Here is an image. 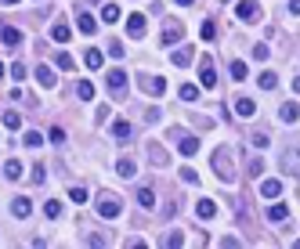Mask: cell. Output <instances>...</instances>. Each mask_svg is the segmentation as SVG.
Segmentation results:
<instances>
[{
    "label": "cell",
    "instance_id": "4316f807",
    "mask_svg": "<svg viewBox=\"0 0 300 249\" xmlns=\"http://www.w3.org/2000/svg\"><path fill=\"white\" fill-rule=\"evenodd\" d=\"M138 206H141V210H152V206H156V191L152 188H141L138 191Z\"/></svg>",
    "mask_w": 300,
    "mask_h": 249
},
{
    "label": "cell",
    "instance_id": "cb8c5ba5",
    "mask_svg": "<svg viewBox=\"0 0 300 249\" xmlns=\"http://www.w3.org/2000/svg\"><path fill=\"white\" fill-rule=\"evenodd\" d=\"M286 217H289V206H282V202H275L271 210H268V220H271V224H282Z\"/></svg>",
    "mask_w": 300,
    "mask_h": 249
},
{
    "label": "cell",
    "instance_id": "4fadbf2b",
    "mask_svg": "<svg viewBox=\"0 0 300 249\" xmlns=\"http://www.w3.org/2000/svg\"><path fill=\"white\" fill-rule=\"evenodd\" d=\"M76 29H80L83 36H94V33H98V18H91L87 11H83V15L76 18Z\"/></svg>",
    "mask_w": 300,
    "mask_h": 249
},
{
    "label": "cell",
    "instance_id": "f5cc1de1",
    "mask_svg": "<svg viewBox=\"0 0 300 249\" xmlns=\"http://www.w3.org/2000/svg\"><path fill=\"white\" fill-rule=\"evenodd\" d=\"M293 91H296V94H300V76H296V79H293Z\"/></svg>",
    "mask_w": 300,
    "mask_h": 249
},
{
    "label": "cell",
    "instance_id": "f546056e",
    "mask_svg": "<svg viewBox=\"0 0 300 249\" xmlns=\"http://www.w3.org/2000/svg\"><path fill=\"white\" fill-rule=\"evenodd\" d=\"M76 94H80L83 101H91V98H94V83H91V79H80V83H76Z\"/></svg>",
    "mask_w": 300,
    "mask_h": 249
},
{
    "label": "cell",
    "instance_id": "52a82bcc",
    "mask_svg": "<svg viewBox=\"0 0 300 249\" xmlns=\"http://www.w3.org/2000/svg\"><path fill=\"white\" fill-rule=\"evenodd\" d=\"M145 29H148V18H145L141 11H134V15H127V33H131L134 40H138V36H145Z\"/></svg>",
    "mask_w": 300,
    "mask_h": 249
},
{
    "label": "cell",
    "instance_id": "11a10c76",
    "mask_svg": "<svg viewBox=\"0 0 300 249\" xmlns=\"http://www.w3.org/2000/svg\"><path fill=\"white\" fill-rule=\"evenodd\" d=\"M293 249H300V238H296V242H293Z\"/></svg>",
    "mask_w": 300,
    "mask_h": 249
},
{
    "label": "cell",
    "instance_id": "ac0fdd59",
    "mask_svg": "<svg viewBox=\"0 0 300 249\" xmlns=\"http://www.w3.org/2000/svg\"><path fill=\"white\" fill-rule=\"evenodd\" d=\"M116 174L119 177H134L138 174V162L134 159H116Z\"/></svg>",
    "mask_w": 300,
    "mask_h": 249
},
{
    "label": "cell",
    "instance_id": "816d5d0a",
    "mask_svg": "<svg viewBox=\"0 0 300 249\" xmlns=\"http://www.w3.org/2000/svg\"><path fill=\"white\" fill-rule=\"evenodd\" d=\"M289 11H293V15H300V0H289Z\"/></svg>",
    "mask_w": 300,
    "mask_h": 249
},
{
    "label": "cell",
    "instance_id": "9c48e42d",
    "mask_svg": "<svg viewBox=\"0 0 300 249\" xmlns=\"http://www.w3.org/2000/svg\"><path fill=\"white\" fill-rule=\"evenodd\" d=\"M109 134H112V137H116L119 145H127V141H131V137H134V130H131V123H127V119H116Z\"/></svg>",
    "mask_w": 300,
    "mask_h": 249
},
{
    "label": "cell",
    "instance_id": "4dcf8cb0",
    "mask_svg": "<svg viewBox=\"0 0 300 249\" xmlns=\"http://www.w3.org/2000/svg\"><path fill=\"white\" fill-rule=\"evenodd\" d=\"M44 213H47L51 220H58V217H62V202H58V199H47V202H44Z\"/></svg>",
    "mask_w": 300,
    "mask_h": 249
},
{
    "label": "cell",
    "instance_id": "2e32d148",
    "mask_svg": "<svg viewBox=\"0 0 300 249\" xmlns=\"http://www.w3.org/2000/svg\"><path fill=\"white\" fill-rule=\"evenodd\" d=\"M36 79H40V87H55V83H58V76H55L51 65H40L36 69Z\"/></svg>",
    "mask_w": 300,
    "mask_h": 249
},
{
    "label": "cell",
    "instance_id": "d590c367",
    "mask_svg": "<svg viewBox=\"0 0 300 249\" xmlns=\"http://www.w3.org/2000/svg\"><path fill=\"white\" fill-rule=\"evenodd\" d=\"M199 98V87H192V83H185L181 87V101H195Z\"/></svg>",
    "mask_w": 300,
    "mask_h": 249
},
{
    "label": "cell",
    "instance_id": "30bf717a",
    "mask_svg": "<svg viewBox=\"0 0 300 249\" xmlns=\"http://www.w3.org/2000/svg\"><path fill=\"white\" fill-rule=\"evenodd\" d=\"M195 217H199V220L217 217V202H213V199H199V202H195Z\"/></svg>",
    "mask_w": 300,
    "mask_h": 249
},
{
    "label": "cell",
    "instance_id": "7402d4cb",
    "mask_svg": "<svg viewBox=\"0 0 300 249\" xmlns=\"http://www.w3.org/2000/svg\"><path fill=\"white\" fill-rule=\"evenodd\" d=\"M178 148H181V155H195V152H199V137H195V134H185Z\"/></svg>",
    "mask_w": 300,
    "mask_h": 249
},
{
    "label": "cell",
    "instance_id": "7dc6e473",
    "mask_svg": "<svg viewBox=\"0 0 300 249\" xmlns=\"http://www.w3.org/2000/svg\"><path fill=\"white\" fill-rule=\"evenodd\" d=\"M11 79H26V65H22V62L11 65Z\"/></svg>",
    "mask_w": 300,
    "mask_h": 249
},
{
    "label": "cell",
    "instance_id": "d6986e66",
    "mask_svg": "<svg viewBox=\"0 0 300 249\" xmlns=\"http://www.w3.org/2000/svg\"><path fill=\"white\" fill-rule=\"evenodd\" d=\"M69 36H72V29H69L65 22H55V25H51V40H55V44H65Z\"/></svg>",
    "mask_w": 300,
    "mask_h": 249
},
{
    "label": "cell",
    "instance_id": "6f0895ef",
    "mask_svg": "<svg viewBox=\"0 0 300 249\" xmlns=\"http://www.w3.org/2000/svg\"><path fill=\"white\" fill-rule=\"evenodd\" d=\"M4 4H18V0H4Z\"/></svg>",
    "mask_w": 300,
    "mask_h": 249
},
{
    "label": "cell",
    "instance_id": "f907efd6",
    "mask_svg": "<svg viewBox=\"0 0 300 249\" xmlns=\"http://www.w3.org/2000/svg\"><path fill=\"white\" fill-rule=\"evenodd\" d=\"M127 249H148V242H145V238H131V245H127Z\"/></svg>",
    "mask_w": 300,
    "mask_h": 249
},
{
    "label": "cell",
    "instance_id": "db71d44e",
    "mask_svg": "<svg viewBox=\"0 0 300 249\" xmlns=\"http://www.w3.org/2000/svg\"><path fill=\"white\" fill-rule=\"evenodd\" d=\"M178 4H181V8H188V4H192V0H178Z\"/></svg>",
    "mask_w": 300,
    "mask_h": 249
},
{
    "label": "cell",
    "instance_id": "ab89813d",
    "mask_svg": "<svg viewBox=\"0 0 300 249\" xmlns=\"http://www.w3.org/2000/svg\"><path fill=\"white\" fill-rule=\"evenodd\" d=\"M232 79H246V62H232Z\"/></svg>",
    "mask_w": 300,
    "mask_h": 249
},
{
    "label": "cell",
    "instance_id": "d6a6232c",
    "mask_svg": "<svg viewBox=\"0 0 300 249\" xmlns=\"http://www.w3.org/2000/svg\"><path fill=\"white\" fill-rule=\"evenodd\" d=\"M268 145H271V137H268L264 130H253V148H261V152H264Z\"/></svg>",
    "mask_w": 300,
    "mask_h": 249
},
{
    "label": "cell",
    "instance_id": "f6af8a7d",
    "mask_svg": "<svg viewBox=\"0 0 300 249\" xmlns=\"http://www.w3.org/2000/svg\"><path fill=\"white\" fill-rule=\"evenodd\" d=\"M22 141H26V145H29V148H36V145H40V141H44V137H40V134H36V130H29V134H26V137H22Z\"/></svg>",
    "mask_w": 300,
    "mask_h": 249
},
{
    "label": "cell",
    "instance_id": "603a6c76",
    "mask_svg": "<svg viewBox=\"0 0 300 249\" xmlns=\"http://www.w3.org/2000/svg\"><path fill=\"white\" fill-rule=\"evenodd\" d=\"M261 195H264V199H279V195H282V184L268 177V181H261Z\"/></svg>",
    "mask_w": 300,
    "mask_h": 249
},
{
    "label": "cell",
    "instance_id": "8d00e7d4",
    "mask_svg": "<svg viewBox=\"0 0 300 249\" xmlns=\"http://www.w3.org/2000/svg\"><path fill=\"white\" fill-rule=\"evenodd\" d=\"M268 54H271L268 44H257V47H253V58H257V62H268Z\"/></svg>",
    "mask_w": 300,
    "mask_h": 249
},
{
    "label": "cell",
    "instance_id": "ba28073f",
    "mask_svg": "<svg viewBox=\"0 0 300 249\" xmlns=\"http://www.w3.org/2000/svg\"><path fill=\"white\" fill-rule=\"evenodd\" d=\"M235 15H239L242 22H257V15H261V8H257L253 0H239V4H235Z\"/></svg>",
    "mask_w": 300,
    "mask_h": 249
},
{
    "label": "cell",
    "instance_id": "5bb4252c",
    "mask_svg": "<svg viewBox=\"0 0 300 249\" xmlns=\"http://www.w3.org/2000/svg\"><path fill=\"white\" fill-rule=\"evenodd\" d=\"M11 213H15V217H18V220H26V217H29V213H33V202H29V199H26V195H18V199H15V202H11Z\"/></svg>",
    "mask_w": 300,
    "mask_h": 249
},
{
    "label": "cell",
    "instance_id": "d4e9b609",
    "mask_svg": "<svg viewBox=\"0 0 300 249\" xmlns=\"http://www.w3.org/2000/svg\"><path fill=\"white\" fill-rule=\"evenodd\" d=\"M102 51H94V47H87V51H83V65H87V69H102Z\"/></svg>",
    "mask_w": 300,
    "mask_h": 249
},
{
    "label": "cell",
    "instance_id": "3957f363",
    "mask_svg": "<svg viewBox=\"0 0 300 249\" xmlns=\"http://www.w3.org/2000/svg\"><path fill=\"white\" fill-rule=\"evenodd\" d=\"M199 83H203L206 91L217 87V72H213V58L210 54H203V62H199Z\"/></svg>",
    "mask_w": 300,
    "mask_h": 249
},
{
    "label": "cell",
    "instance_id": "7a4b0ae2",
    "mask_svg": "<svg viewBox=\"0 0 300 249\" xmlns=\"http://www.w3.org/2000/svg\"><path fill=\"white\" fill-rule=\"evenodd\" d=\"M282 174H300V141L286 145V152H282Z\"/></svg>",
    "mask_w": 300,
    "mask_h": 249
},
{
    "label": "cell",
    "instance_id": "9f6ffc18",
    "mask_svg": "<svg viewBox=\"0 0 300 249\" xmlns=\"http://www.w3.org/2000/svg\"><path fill=\"white\" fill-rule=\"evenodd\" d=\"M0 79H4V65H0Z\"/></svg>",
    "mask_w": 300,
    "mask_h": 249
},
{
    "label": "cell",
    "instance_id": "6da1fadb",
    "mask_svg": "<svg viewBox=\"0 0 300 249\" xmlns=\"http://www.w3.org/2000/svg\"><path fill=\"white\" fill-rule=\"evenodd\" d=\"M228 155H232V148H228V145L213 152V170H217V177H221V181H235V166L228 162Z\"/></svg>",
    "mask_w": 300,
    "mask_h": 249
},
{
    "label": "cell",
    "instance_id": "60d3db41",
    "mask_svg": "<svg viewBox=\"0 0 300 249\" xmlns=\"http://www.w3.org/2000/svg\"><path fill=\"white\" fill-rule=\"evenodd\" d=\"M47 141H51V145H65V130H62V127H55V130L47 134Z\"/></svg>",
    "mask_w": 300,
    "mask_h": 249
},
{
    "label": "cell",
    "instance_id": "277c9868",
    "mask_svg": "<svg viewBox=\"0 0 300 249\" xmlns=\"http://www.w3.org/2000/svg\"><path fill=\"white\" fill-rule=\"evenodd\" d=\"M138 87H141V94L159 98V94L166 91V79H163V76H138Z\"/></svg>",
    "mask_w": 300,
    "mask_h": 249
},
{
    "label": "cell",
    "instance_id": "bcb514c9",
    "mask_svg": "<svg viewBox=\"0 0 300 249\" xmlns=\"http://www.w3.org/2000/svg\"><path fill=\"white\" fill-rule=\"evenodd\" d=\"M58 69H65V72H69V69H72V58H69V54H65V51H58Z\"/></svg>",
    "mask_w": 300,
    "mask_h": 249
},
{
    "label": "cell",
    "instance_id": "681fc988",
    "mask_svg": "<svg viewBox=\"0 0 300 249\" xmlns=\"http://www.w3.org/2000/svg\"><path fill=\"white\" fill-rule=\"evenodd\" d=\"M87 245H91V249H102V245H105V238H102V235H91V238H87Z\"/></svg>",
    "mask_w": 300,
    "mask_h": 249
},
{
    "label": "cell",
    "instance_id": "f35d334b",
    "mask_svg": "<svg viewBox=\"0 0 300 249\" xmlns=\"http://www.w3.org/2000/svg\"><path fill=\"white\" fill-rule=\"evenodd\" d=\"M105 51H109V58H116V62H119V58L127 54V47H123V44H109Z\"/></svg>",
    "mask_w": 300,
    "mask_h": 249
},
{
    "label": "cell",
    "instance_id": "484cf974",
    "mask_svg": "<svg viewBox=\"0 0 300 249\" xmlns=\"http://www.w3.org/2000/svg\"><path fill=\"white\" fill-rule=\"evenodd\" d=\"M235 112H239V116H246V119H249V116H253V112H257V105H253V98H235Z\"/></svg>",
    "mask_w": 300,
    "mask_h": 249
},
{
    "label": "cell",
    "instance_id": "44dd1931",
    "mask_svg": "<svg viewBox=\"0 0 300 249\" xmlns=\"http://www.w3.org/2000/svg\"><path fill=\"white\" fill-rule=\"evenodd\" d=\"M192 58H195V51H192V47H178V51H174V65H178V69L192 65Z\"/></svg>",
    "mask_w": 300,
    "mask_h": 249
},
{
    "label": "cell",
    "instance_id": "7bdbcfd3",
    "mask_svg": "<svg viewBox=\"0 0 300 249\" xmlns=\"http://www.w3.org/2000/svg\"><path fill=\"white\" fill-rule=\"evenodd\" d=\"M264 170V159H249V177H261Z\"/></svg>",
    "mask_w": 300,
    "mask_h": 249
},
{
    "label": "cell",
    "instance_id": "83f0119b",
    "mask_svg": "<svg viewBox=\"0 0 300 249\" xmlns=\"http://www.w3.org/2000/svg\"><path fill=\"white\" fill-rule=\"evenodd\" d=\"M257 79H261V87H264V91H275V87H279V76H275L271 69H264V72L257 76Z\"/></svg>",
    "mask_w": 300,
    "mask_h": 249
},
{
    "label": "cell",
    "instance_id": "836d02e7",
    "mask_svg": "<svg viewBox=\"0 0 300 249\" xmlns=\"http://www.w3.org/2000/svg\"><path fill=\"white\" fill-rule=\"evenodd\" d=\"M148 155H152V162H156V166H166V152H163L159 145H152V148H148Z\"/></svg>",
    "mask_w": 300,
    "mask_h": 249
},
{
    "label": "cell",
    "instance_id": "e575fe53",
    "mask_svg": "<svg viewBox=\"0 0 300 249\" xmlns=\"http://www.w3.org/2000/svg\"><path fill=\"white\" fill-rule=\"evenodd\" d=\"M199 36H203V40H213V36H217V25H213V22H203V25H199Z\"/></svg>",
    "mask_w": 300,
    "mask_h": 249
},
{
    "label": "cell",
    "instance_id": "7c38bea8",
    "mask_svg": "<svg viewBox=\"0 0 300 249\" xmlns=\"http://www.w3.org/2000/svg\"><path fill=\"white\" fill-rule=\"evenodd\" d=\"M279 119H282V123H289V127H293V123L300 119V105H296V101H286V105L279 108Z\"/></svg>",
    "mask_w": 300,
    "mask_h": 249
},
{
    "label": "cell",
    "instance_id": "8992f818",
    "mask_svg": "<svg viewBox=\"0 0 300 249\" xmlns=\"http://www.w3.org/2000/svg\"><path fill=\"white\" fill-rule=\"evenodd\" d=\"M105 87H109V91L119 98V94L127 91V72H123V69H112V72L105 76Z\"/></svg>",
    "mask_w": 300,
    "mask_h": 249
},
{
    "label": "cell",
    "instance_id": "ffe728a7",
    "mask_svg": "<svg viewBox=\"0 0 300 249\" xmlns=\"http://www.w3.org/2000/svg\"><path fill=\"white\" fill-rule=\"evenodd\" d=\"M123 18V11H119V4H105L102 8V22H109V25H116Z\"/></svg>",
    "mask_w": 300,
    "mask_h": 249
},
{
    "label": "cell",
    "instance_id": "1f68e13d",
    "mask_svg": "<svg viewBox=\"0 0 300 249\" xmlns=\"http://www.w3.org/2000/svg\"><path fill=\"white\" fill-rule=\"evenodd\" d=\"M4 127H8V130H18V127H22V116H18V112H4Z\"/></svg>",
    "mask_w": 300,
    "mask_h": 249
},
{
    "label": "cell",
    "instance_id": "e0dca14e",
    "mask_svg": "<svg viewBox=\"0 0 300 249\" xmlns=\"http://www.w3.org/2000/svg\"><path fill=\"white\" fill-rule=\"evenodd\" d=\"M0 40H4L8 47H18V44H22V33H18L15 25H4V29H0Z\"/></svg>",
    "mask_w": 300,
    "mask_h": 249
},
{
    "label": "cell",
    "instance_id": "b9f144b4",
    "mask_svg": "<svg viewBox=\"0 0 300 249\" xmlns=\"http://www.w3.org/2000/svg\"><path fill=\"white\" fill-rule=\"evenodd\" d=\"M69 199L72 202H87V188H69Z\"/></svg>",
    "mask_w": 300,
    "mask_h": 249
},
{
    "label": "cell",
    "instance_id": "9a60e30c",
    "mask_svg": "<svg viewBox=\"0 0 300 249\" xmlns=\"http://www.w3.org/2000/svg\"><path fill=\"white\" fill-rule=\"evenodd\" d=\"M181 245H185V231L174 228V231H166V235H163V249H181Z\"/></svg>",
    "mask_w": 300,
    "mask_h": 249
},
{
    "label": "cell",
    "instance_id": "c3c4849f",
    "mask_svg": "<svg viewBox=\"0 0 300 249\" xmlns=\"http://www.w3.org/2000/svg\"><path fill=\"white\" fill-rule=\"evenodd\" d=\"M221 245H224V249H242V245H239V238H232V235H224V238H221Z\"/></svg>",
    "mask_w": 300,
    "mask_h": 249
},
{
    "label": "cell",
    "instance_id": "ee69618b",
    "mask_svg": "<svg viewBox=\"0 0 300 249\" xmlns=\"http://www.w3.org/2000/svg\"><path fill=\"white\" fill-rule=\"evenodd\" d=\"M44 177H47V170L36 162V166H33V184H44Z\"/></svg>",
    "mask_w": 300,
    "mask_h": 249
},
{
    "label": "cell",
    "instance_id": "8fae6325",
    "mask_svg": "<svg viewBox=\"0 0 300 249\" xmlns=\"http://www.w3.org/2000/svg\"><path fill=\"white\" fill-rule=\"evenodd\" d=\"M181 36H185V25H181V22H174V25H166V29H163V47H170V44H178Z\"/></svg>",
    "mask_w": 300,
    "mask_h": 249
},
{
    "label": "cell",
    "instance_id": "74e56055",
    "mask_svg": "<svg viewBox=\"0 0 300 249\" xmlns=\"http://www.w3.org/2000/svg\"><path fill=\"white\" fill-rule=\"evenodd\" d=\"M181 181H188V184H199V174L192 170V166H181Z\"/></svg>",
    "mask_w": 300,
    "mask_h": 249
},
{
    "label": "cell",
    "instance_id": "5b68a950",
    "mask_svg": "<svg viewBox=\"0 0 300 249\" xmlns=\"http://www.w3.org/2000/svg\"><path fill=\"white\" fill-rule=\"evenodd\" d=\"M98 213H102L105 220L119 217V213H123V202H119V195H116V199H112V195H109V199H102V202H98Z\"/></svg>",
    "mask_w": 300,
    "mask_h": 249
},
{
    "label": "cell",
    "instance_id": "f1b7e54d",
    "mask_svg": "<svg viewBox=\"0 0 300 249\" xmlns=\"http://www.w3.org/2000/svg\"><path fill=\"white\" fill-rule=\"evenodd\" d=\"M4 177H8V181H18V177H22V162H18V159H8V166H4Z\"/></svg>",
    "mask_w": 300,
    "mask_h": 249
}]
</instances>
